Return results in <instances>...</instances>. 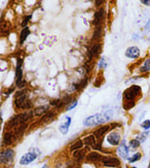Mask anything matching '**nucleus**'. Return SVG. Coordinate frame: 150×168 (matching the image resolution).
Masks as SVG:
<instances>
[{
    "mask_svg": "<svg viewBox=\"0 0 150 168\" xmlns=\"http://www.w3.org/2000/svg\"><path fill=\"white\" fill-rule=\"evenodd\" d=\"M113 111L108 110L103 114H96L95 115L88 117L83 120V125L85 126H93L97 125L103 124L109 120H111L113 117Z\"/></svg>",
    "mask_w": 150,
    "mask_h": 168,
    "instance_id": "1",
    "label": "nucleus"
},
{
    "mask_svg": "<svg viewBox=\"0 0 150 168\" xmlns=\"http://www.w3.org/2000/svg\"><path fill=\"white\" fill-rule=\"evenodd\" d=\"M15 105L17 108L21 109H30L32 107V103L30 100H26L25 91L18 92L15 95Z\"/></svg>",
    "mask_w": 150,
    "mask_h": 168,
    "instance_id": "2",
    "label": "nucleus"
},
{
    "mask_svg": "<svg viewBox=\"0 0 150 168\" xmlns=\"http://www.w3.org/2000/svg\"><path fill=\"white\" fill-rule=\"evenodd\" d=\"M141 93V87L138 85H132L124 92V98L126 101L134 102V99Z\"/></svg>",
    "mask_w": 150,
    "mask_h": 168,
    "instance_id": "3",
    "label": "nucleus"
},
{
    "mask_svg": "<svg viewBox=\"0 0 150 168\" xmlns=\"http://www.w3.org/2000/svg\"><path fill=\"white\" fill-rule=\"evenodd\" d=\"M15 153L12 149H7L3 152H0V164H7L11 162L14 157Z\"/></svg>",
    "mask_w": 150,
    "mask_h": 168,
    "instance_id": "4",
    "label": "nucleus"
},
{
    "mask_svg": "<svg viewBox=\"0 0 150 168\" xmlns=\"http://www.w3.org/2000/svg\"><path fill=\"white\" fill-rule=\"evenodd\" d=\"M22 64L23 60L21 58L17 59L16 70H15V84L18 85L19 83L23 81V71H22Z\"/></svg>",
    "mask_w": 150,
    "mask_h": 168,
    "instance_id": "5",
    "label": "nucleus"
},
{
    "mask_svg": "<svg viewBox=\"0 0 150 168\" xmlns=\"http://www.w3.org/2000/svg\"><path fill=\"white\" fill-rule=\"evenodd\" d=\"M101 161L103 163V165L106 167H118L120 165V161L117 158L110 157V156H104L102 158Z\"/></svg>",
    "mask_w": 150,
    "mask_h": 168,
    "instance_id": "6",
    "label": "nucleus"
},
{
    "mask_svg": "<svg viewBox=\"0 0 150 168\" xmlns=\"http://www.w3.org/2000/svg\"><path fill=\"white\" fill-rule=\"evenodd\" d=\"M37 156H38L37 154L34 153H32V152L27 153L21 157V159L20 160V164L22 165H29L31 162H32L34 160L36 159Z\"/></svg>",
    "mask_w": 150,
    "mask_h": 168,
    "instance_id": "7",
    "label": "nucleus"
},
{
    "mask_svg": "<svg viewBox=\"0 0 150 168\" xmlns=\"http://www.w3.org/2000/svg\"><path fill=\"white\" fill-rule=\"evenodd\" d=\"M125 56L130 59H136L140 56V49L136 46L129 47L126 50Z\"/></svg>",
    "mask_w": 150,
    "mask_h": 168,
    "instance_id": "8",
    "label": "nucleus"
},
{
    "mask_svg": "<svg viewBox=\"0 0 150 168\" xmlns=\"http://www.w3.org/2000/svg\"><path fill=\"white\" fill-rule=\"evenodd\" d=\"M105 19V10L103 7H100L96 13H95L94 21H93V24L95 26H100V23Z\"/></svg>",
    "mask_w": 150,
    "mask_h": 168,
    "instance_id": "9",
    "label": "nucleus"
},
{
    "mask_svg": "<svg viewBox=\"0 0 150 168\" xmlns=\"http://www.w3.org/2000/svg\"><path fill=\"white\" fill-rule=\"evenodd\" d=\"M120 134L117 132H112L107 137L108 142L112 145H117L120 142Z\"/></svg>",
    "mask_w": 150,
    "mask_h": 168,
    "instance_id": "10",
    "label": "nucleus"
},
{
    "mask_svg": "<svg viewBox=\"0 0 150 168\" xmlns=\"http://www.w3.org/2000/svg\"><path fill=\"white\" fill-rule=\"evenodd\" d=\"M118 153L121 157L123 159H128V156H129V150H128V146L126 145L125 141H123L122 144L120 145V147L118 148Z\"/></svg>",
    "mask_w": 150,
    "mask_h": 168,
    "instance_id": "11",
    "label": "nucleus"
},
{
    "mask_svg": "<svg viewBox=\"0 0 150 168\" xmlns=\"http://www.w3.org/2000/svg\"><path fill=\"white\" fill-rule=\"evenodd\" d=\"M66 122L63 123L59 126V131L62 134H66L69 130V127L71 124V118L70 117H66Z\"/></svg>",
    "mask_w": 150,
    "mask_h": 168,
    "instance_id": "12",
    "label": "nucleus"
},
{
    "mask_svg": "<svg viewBox=\"0 0 150 168\" xmlns=\"http://www.w3.org/2000/svg\"><path fill=\"white\" fill-rule=\"evenodd\" d=\"M18 116V122L19 124H24V123H26L27 120H29L32 117V112H25V113H22V114H20Z\"/></svg>",
    "mask_w": 150,
    "mask_h": 168,
    "instance_id": "13",
    "label": "nucleus"
},
{
    "mask_svg": "<svg viewBox=\"0 0 150 168\" xmlns=\"http://www.w3.org/2000/svg\"><path fill=\"white\" fill-rule=\"evenodd\" d=\"M102 156L97 152H91L87 156V159L89 162H98L102 159Z\"/></svg>",
    "mask_w": 150,
    "mask_h": 168,
    "instance_id": "14",
    "label": "nucleus"
},
{
    "mask_svg": "<svg viewBox=\"0 0 150 168\" xmlns=\"http://www.w3.org/2000/svg\"><path fill=\"white\" fill-rule=\"evenodd\" d=\"M109 129V126H104L103 127H101V128H98V129H97L95 132H94V135L96 136L97 138H100L101 136L104 135L106 133L108 132Z\"/></svg>",
    "mask_w": 150,
    "mask_h": 168,
    "instance_id": "15",
    "label": "nucleus"
},
{
    "mask_svg": "<svg viewBox=\"0 0 150 168\" xmlns=\"http://www.w3.org/2000/svg\"><path fill=\"white\" fill-rule=\"evenodd\" d=\"M30 35V30L29 27H25L24 29H23L22 31L21 32L20 34V44H23L24 43L27 37Z\"/></svg>",
    "mask_w": 150,
    "mask_h": 168,
    "instance_id": "16",
    "label": "nucleus"
},
{
    "mask_svg": "<svg viewBox=\"0 0 150 168\" xmlns=\"http://www.w3.org/2000/svg\"><path fill=\"white\" fill-rule=\"evenodd\" d=\"M48 109V105H43V106H40L34 109V113L36 116H40V115L44 114L45 112H47Z\"/></svg>",
    "mask_w": 150,
    "mask_h": 168,
    "instance_id": "17",
    "label": "nucleus"
},
{
    "mask_svg": "<svg viewBox=\"0 0 150 168\" xmlns=\"http://www.w3.org/2000/svg\"><path fill=\"white\" fill-rule=\"evenodd\" d=\"M83 142H84V143L87 145H91L92 146V148H95L97 145L94 135H89L85 137L84 140H83Z\"/></svg>",
    "mask_w": 150,
    "mask_h": 168,
    "instance_id": "18",
    "label": "nucleus"
},
{
    "mask_svg": "<svg viewBox=\"0 0 150 168\" xmlns=\"http://www.w3.org/2000/svg\"><path fill=\"white\" fill-rule=\"evenodd\" d=\"M13 140H14V136L12 134H10V133L7 132L4 135L3 142L5 145H10L13 143Z\"/></svg>",
    "mask_w": 150,
    "mask_h": 168,
    "instance_id": "19",
    "label": "nucleus"
},
{
    "mask_svg": "<svg viewBox=\"0 0 150 168\" xmlns=\"http://www.w3.org/2000/svg\"><path fill=\"white\" fill-rule=\"evenodd\" d=\"M90 53L92 54V56H97L99 55L101 52V45L100 44H95L91 46V49L89 50Z\"/></svg>",
    "mask_w": 150,
    "mask_h": 168,
    "instance_id": "20",
    "label": "nucleus"
},
{
    "mask_svg": "<svg viewBox=\"0 0 150 168\" xmlns=\"http://www.w3.org/2000/svg\"><path fill=\"white\" fill-rule=\"evenodd\" d=\"M87 78H84V79L81 80L79 83L74 84L73 86L75 90H81L84 88L85 86L87 85Z\"/></svg>",
    "mask_w": 150,
    "mask_h": 168,
    "instance_id": "21",
    "label": "nucleus"
},
{
    "mask_svg": "<svg viewBox=\"0 0 150 168\" xmlns=\"http://www.w3.org/2000/svg\"><path fill=\"white\" fill-rule=\"evenodd\" d=\"M102 36V29L100 26H97L95 29L94 35L92 37V40H99Z\"/></svg>",
    "mask_w": 150,
    "mask_h": 168,
    "instance_id": "22",
    "label": "nucleus"
},
{
    "mask_svg": "<svg viewBox=\"0 0 150 168\" xmlns=\"http://www.w3.org/2000/svg\"><path fill=\"white\" fill-rule=\"evenodd\" d=\"M149 71H150V58L146 60L144 65L142 66L141 69H140V71H141V73H145V72H147Z\"/></svg>",
    "mask_w": 150,
    "mask_h": 168,
    "instance_id": "23",
    "label": "nucleus"
},
{
    "mask_svg": "<svg viewBox=\"0 0 150 168\" xmlns=\"http://www.w3.org/2000/svg\"><path fill=\"white\" fill-rule=\"evenodd\" d=\"M54 116V114L53 112H48L46 113V115H44L43 117L42 118V120L44 121L45 123H47L48 122L49 120H51L52 118H53V117Z\"/></svg>",
    "mask_w": 150,
    "mask_h": 168,
    "instance_id": "24",
    "label": "nucleus"
},
{
    "mask_svg": "<svg viewBox=\"0 0 150 168\" xmlns=\"http://www.w3.org/2000/svg\"><path fill=\"white\" fill-rule=\"evenodd\" d=\"M83 147V142L82 140H79V141L74 143L73 145L71 147V150H75L78 149H80Z\"/></svg>",
    "mask_w": 150,
    "mask_h": 168,
    "instance_id": "25",
    "label": "nucleus"
},
{
    "mask_svg": "<svg viewBox=\"0 0 150 168\" xmlns=\"http://www.w3.org/2000/svg\"><path fill=\"white\" fill-rule=\"evenodd\" d=\"M141 154L140 153H136V154H134L132 157H130L129 159V162L130 163H133V162H136L138 161V160L141 159Z\"/></svg>",
    "mask_w": 150,
    "mask_h": 168,
    "instance_id": "26",
    "label": "nucleus"
},
{
    "mask_svg": "<svg viewBox=\"0 0 150 168\" xmlns=\"http://www.w3.org/2000/svg\"><path fill=\"white\" fill-rule=\"evenodd\" d=\"M148 134H149V132H146L141 133V134H139V135L137 136V140L140 142H143L146 140V139H147Z\"/></svg>",
    "mask_w": 150,
    "mask_h": 168,
    "instance_id": "27",
    "label": "nucleus"
},
{
    "mask_svg": "<svg viewBox=\"0 0 150 168\" xmlns=\"http://www.w3.org/2000/svg\"><path fill=\"white\" fill-rule=\"evenodd\" d=\"M140 142L138 140H132L130 142V146L133 149H136V148H138L140 146Z\"/></svg>",
    "mask_w": 150,
    "mask_h": 168,
    "instance_id": "28",
    "label": "nucleus"
},
{
    "mask_svg": "<svg viewBox=\"0 0 150 168\" xmlns=\"http://www.w3.org/2000/svg\"><path fill=\"white\" fill-rule=\"evenodd\" d=\"M134 106H135V102H132V101H125L124 103V108L126 109V110H128V109H130L132 108Z\"/></svg>",
    "mask_w": 150,
    "mask_h": 168,
    "instance_id": "29",
    "label": "nucleus"
},
{
    "mask_svg": "<svg viewBox=\"0 0 150 168\" xmlns=\"http://www.w3.org/2000/svg\"><path fill=\"white\" fill-rule=\"evenodd\" d=\"M141 126L142 128H144V129H146V130L149 129V128H150V120H144V122L141 124Z\"/></svg>",
    "mask_w": 150,
    "mask_h": 168,
    "instance_id": "30",
    "label": "nucleus"
},
{
    "mask_svg": "<svg viewBox=\"0 0 150 168\" xmlns=\"http://www.w3.org/2000/svg\"><path fill=\"white\" fill-rule=\"evenodd\" d=\"M32 19V15H27V16H25L24 20L22 21V24H21V26L22 27H25L26 25L28 24L29 21H30V19Z\"/></svg>",
    "mask_w": 150,
    "mask_h": 168,
    "instance_id": "31",
    "label": "nucleus"
},
{
    "mask_svg": "<svg viewBox=\"0 0 150 168\" xmlns=\"http://www.w3.org/2000/svg\"><path fill=\"white\" fill-rule=\"evenodd\" d=\"M73 155L75 158H78V159H82V158H83V153H81V151H75V153H74Z\"/></svg>",
    "mask_w": 150,
    "mask_h": 168,
    "instance_id": "32",
    "label": "nucleus"
},
{
    "mask_svg": "<svg viewBox=\"0 0 150 168\" xmlns=\"http://www.w3.org/2000/svg\"><path fill=\"white\" fill-rule=\"evenodd\" d=\"M77 103H78V101L75 100L71 105H69V107L67 108V110L69 111V110H71V109H73V108H75V107L77 106Z\"/></svg>",
    "mask_w": 150,
    "mask_h": 168,
    "instance_id": "33",
    "label": "nucleus"
},
{
    "mask_svg": "<svg viewBox=\"0 0 150 168\" xmlns=\"http://www.w3.org/2000/svg\"><path fill=\"white\" fill-rule=\"evenodd\" d=\"M99 68H106V62H105L104 60H103V59L100 60V63H99Z\"/></svg>",
    "mask_w": 150,
    "mask_h": 168,
    "instance_id": "34",
    "label": "nucleus"
},
{
    "mask_svg": "<svg viewBox=\"0 0 150 168\" xmlns=\"http://www.w3.org/2000/svg\"><path fill=\"white\" fill-rule=\"evenodd\" d=\"M103 3H104V1H101V0H97V1L95 2L96 6H100Z\"/></svg>",
    "mask_w": 150,
    "mask_h": 168,
    "instance_id": "35",
    "label": "nucleus"
},
{
    "mask_svg": "<svg viewBox=\"0 0 150 168\" xmlns=\"http://www.w3.org/2000/svg\"><path fill=\"white\" fill-rule=\"evenodd\" d=\"M141 3L144 5H147V6H150V0H146V1H141Z\"/></svg>",
    "mask_w": 150,
    "mask_h": 168,
    "instance_id": "36",
    "label": "nucleus"
},
{
    "mask_svg": "<svg viewBox=\"0 0 150 168\" xmlns=\"http://www.w3.org/2000/svg\"><path fill=\"white\" fill-rule=\"evenodd\" d=\"M145 29L147 30H149V31L150 30V20L149 21H148L147 25H146V26H145Z\"/></svg>",
    "mask_w": 150,
    "mask_h": 168,
    "instance_id": "37",
    "label": "nucleus"
},
{
    "mask_svg": "<svg viewBox=\"0 0 150 168\" xmlns=\"http://www.w3.org/2000/svg\"><path fill=\"white\" fill-rule=\"evenodd\" d=\"M2 118L1 115H0V125L2 124Z\"/></svg>",
    "mask_w": 150,
    "mask_h": 168,
    "instance_id": "38",
    "label": "nucleus"
},
{
    "mask_svg": "<svg viewBox=\"0 0 150 168\" xmlns=\"http://www.w3.org/2000/svg\"><path fill=\"white\" fill-rule=\"evenodd\" d=\"M42 168H48V166H47V165H44L43 167Z\"/></svg>",
    "mask_w": 150,
    "mask_h": 168,
    "instance_id": "39",
    "label": "nucleus"
},
{
    "mask_svg": "<svg viewBox=\"0 0 150 168\" xmlns=\"http://www.w3.org/2000/svg\"><path fill=\"white\" fill-rule=\"evenodd\" d=\"M131 168H137V167H131Z\"/></svg>",
    "mask_w": 150,
    "mask_h": 168,
    "instance_id": "40",
    "label": "nucleus"
},
{
    "mask_svg": "<svg viewBox=\"0 0 150 168\" xmlns=\"http://www.w3.org/2000/svg\"><path fill=\"white\" fill-rule=\"evenodd\" d=\"M68 168H71V167H68Z\"/></svg>",
    "mask_w": 150,
    "mask_h": 168,
    "instance_id": "41",
    "label": "nucleus"
}]
</instances>
